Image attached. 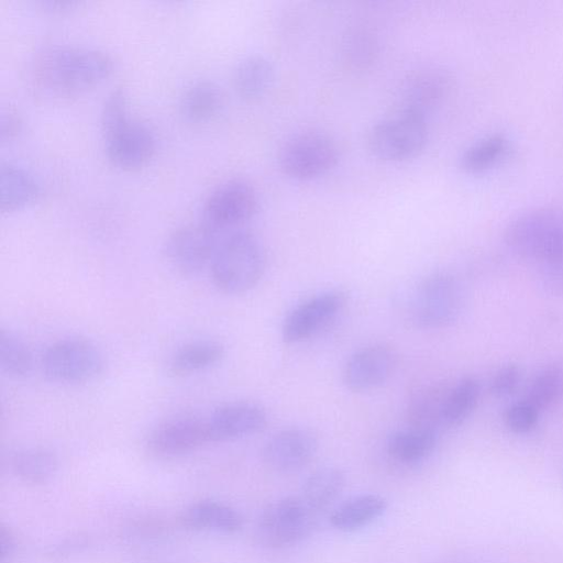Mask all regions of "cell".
<instances>
[{"mask_svg": "<svg viewBox=\"0 0 563 563\" xmlns=\"http://www.w3.org/2000/svg\"><path fill=\"white\" fill-rule=\"evenodd\" d=\"M448 388L428 386L417 389L410 397L406 416L410 427L434 430L441 424V415Z\"/></svg>", "mask_w": 563, "mask_h": 563, "instance_id": "cell-28", "label": "cell"}, {"mask_svg": "<svg viewBox=\"0 0 563 563\" xmlns=\"http://www.w3.org/2000/svg\"><path fill=\"white\" fill-rule=\"evenodd\" d=\"M0 366L4 374L13 378L26 376L33 367V355L27 344L4 329L0 332Z\"/></svg>", "mask_w": 563, "mask_h": 563, "instance_id": "cell-31", "label": "cell"}, {"mask_svg": "<svg viewBox=\"0 0 563 563\" xmlns=\"http://www.w3.org/2000/svg\"><path fill=\"white\" fill-rule=\"evenodd\" d=\"M317 450L318 440L310 430L290 427L276 432L266 441L262 459L272 471L289 473L308 465Z\"/></svg>", "mask_w": 563, "mask_h": 563, "instance_id": "cell-13", "label": "cell"}, {"mask_svg": "<svg viewBox=\"0 0 563 563\" xmlns=\"http://www.w3.org/2000/svg\"><path fill=\"white\" fill-rule=\"evenodd\" d=\"M210 443L206 419L181 417L157 426L148 435L147 449L162 457H175L190 453Z\"/></svg>", "mask_w": 563, "mask_h": 563, "instance_id": "cell-15", "label": "cell"}, {"mask_svg": "<svg viewBox=\"0 0 563 563\" xmlns=\"http://www.w3.org/2000/svg\"><path fill=\"white\" fill-rule=\"evenodd\" d=\"M340 156L335 140L323 132L308 131L288 140L278 154L284 175L296 180H311L328 174Z\"/></svg>", "mask_w": 563, "mask_h": 563, "instance_id": "cell-7", "label": "cell"}, {"mask_svg": "<svg viewBox=\"0 0 563 563\" xmlns=\"http://www.w3.org/2000/svg\"><path fill=\"white\" fill-rule=\"evenodd\" d=\"M463 307L459 280L450 273L437 272L421 279L410 295L408 317L422 329H440L452 324Z\"/></svg>", "mask_w": 563, "mask_h": 563, "instance_id": "cell-4", "label": "cell"}, {"mask_svg": "<svg viewBox=\"0 0 563 563\" xmlns=\"http://www.w3.org/2000/svg\"><path fill=\"white\" fill-rule=\"evenodd\" d=\"M12 472L29 484H44L58 470L57 455L44 446H26L14 451L10 459Z\"/></svg>", "mask_w": 563, "mask_h": 563, "instance_id": "cell-23", "label": "cell"}, {"mask_svg": "<svg viewBox=\"0 0 563 563\" xmlns=\"http://www.w3.org/2000/svg\"><path fill=\"white\" fill-rule=\"evenodd\" d=\"M507 148L508 140L504 134L486 135L464 150L460 166L467 172H481L501 158Z\"/></svg>", "mask_w": 563, "mask_h": 563, "instance_id": "cell-30", "label": "cell"}, {"mask_svg": "<svg viewBox=\"0 0 563 563\" xmlns=\"http://www.w3.org/2000/svg\"><path fill=\"white\" fill-rule=\"evenodd\" d=\"M427 119L400 111L374 124L366 136L368 151L385 162H404L418 156L428 142Z\"/></svg>", "mask_w": 563, "mask_h": 563, "instance_id": "cell-6", "label": "cell"}, {"mask_svg": "<svg viewBox=\"0 0 563 563\" xmlns=\"http://www.w3.org/2000/svg\"><path fill=\"white\" fill-rule=\"evenodd\" d=\"M479 394V383L471 376L461 378L448 388L442 407L441 424L456 427L463 423L475 409Z\"/></svg>", "mask_w": 563, "mask_h": 563, "instance_id": "cell-27", "label": "cell"}, {"mask_svg": "<svg viewBox=\"0 0 563 563\" xmlns=\"http://www.w3.org/2000/svg\"><path fill=\"white\" fill-rule=\"evenodd\" d=\"M387 506V500L378 494L357 495L335 507L329 522L339 531L353 532L383 516Z\"/></svg>", "mask_w": 563, "mask_h": 563, "instance_id": "cell-19", "label": "cell"}, {"mask_svg": "<svg viewBox=\"0 0 563 563\" xmlns=\"http://www.w3.org/2000/svg\"><path fill=\"white\" fill-rule=\"evenodd\" d=\"M397 367V354L388 345L373 344L355 351L343 369L345 386L354 393L374 390L393 376Z\"/></svg>", "mask_w": 563, "mask_h": 563, "instance_id": "cell-12", "label": "cell"}, {"mask_svg": "<svg viewBox=\"0 0 563 563\" xmlns=\"http://www.w3.org/2000/svg\"><path fill=\"white\" fill-rule=\"evenodd\" d=\"M319 515L300 495L283 497L261 512L256 525L257 539L274 550L294 547L313 532Z\"/></svg>", "mask_w": 563, "mask_h": 563, "instance_id": "cell-5", "label": "cell"}, {"mask_svg": "<svg viewBox=\"0 0 563 563\" xmlns=\"http://www.w3.org/2000/svg\"><path fill=\"white\" fill-rule=\"evenodd\" d=\"M129 120L125 91L120 87L112 89L106 96L100 112L103 135L114 131Z\"/></svg>", "mask_w": 563, "mask_h": 563, "instance_id": "cell-33", "label": "cell"}, {"mask_svg": "<svg viewBox=\"0 0 563 563\" xmlns=\"http://www.w3.org/2000/svg\"><path fill=\"white\" fill-rule=\"evenodd\" d=\"M437 445V431L409 427L393 433L387 453L395 461L411 464L428 457Z\"/></svg>", "mask_w": 563, "mask_h": 563, "instance_id": "cell-25", "label": "cell"}, {"mask_svg": "<svg viewBox=\"0 0 563 563\" xmlns=\"http://www.w3.org/2000/svg\"><path fill=\"white\" fill-rule=\"evenodd\" d=\"M224 352V346L214 340L188 342L172 354L168 371L174 376H187L203 372L221 362Z\"/></svg>", "mask_w": 563, "mask_h": 563, "instance_id": "cell-22", "label": "cell"}, {"mask_svg": "<svg viewBox=\"0 0 563 563\" xmlns=\"http://www.w3.org/2000/svg\"><path fill=\"white\" fill-rule=\"evenodd\" d=\"M22 130L20 114L11 108L4 109L0 118V139L2 142L14 139Z\"/></svg>", "mask_w": 563, "mask_h": 563, "instance_id": "cell-36", "label": "cell"}, {"mask_svg": "<svg viewBox=\"0 0 563 563\" xmlns=\"http://www.w3.org/2000/svg\"><path fill=\"white\" fill-rule=\"evenodd\" d=\"M104 136L109 161L122 169L144 166L155 151V137L143 123L129 120Z\"/></svg>", "mask_w": 563, "mask_h": 563, "instance_id": "cell-16", "label": "cell"}, {"mask_svg": "<svg viewBox=\"0 0 563 563\" xmlns=\"http://www.w3.org/2000/svg\"><path fill=\"white\" fill-rule=\"evenodd\" d=\"M539 409L528 400L514 402L505 412V423L515 433H527L538 423Z\"/></svg>", "mask_w": 563, "mask_h": 563, "instance_id": "cell-34", "label": "cell"}, {"mask_svg": "<svg viewBox=\"0 0 563 563\" xmlns=\"http://www.w3.org/2000/svg\"><path fill=\"white\" fill-rule=\"evenodd\" d=\"M505 242L520 257L541 268L563 265V210L536 207L512 218L505 229Z\"/></svg>", "mask_w": 563, "mask_h": 563, "instance_id": "cell-2", "label": "cell"}, {"mask_svg": "<svg viewBox=\"0 0 563 563\" xmlns=\"http://www.w3.org/2000/svg\"><path fill=\"white\" fill-rule=\"evenodd\" d=\"M450 87L448 75L434 67H424L409 73L400 86V111L427 119L445 97Z\"/></svg>", "mask_w": 563, "mask_h": 563, "instance_id": "cell-17", "label": "cell"}, {"mask_svg": "<svg viewBox=\"0 0 563 563\" xmlns=\"http://www.w3.org/2000/svg\"><path fill=\"white\" fill-rule=\"evenodd\" d=\"M266 269V252L256 235L236 230L222 238L210 264L214 286L239 295L257 285Z\"/></svg>", "mask_w": 563, "mask_h": 563, "instance_id": "cell-3", "label": "cell"}, {"mask_svg": "<svg viewBox=\"0 0 563 563\" xmlns=\"http://www.w3.org/2000/svg\"><path fill=\"white\" fill-rule=\"evenodd\" d=\"M563 397V367L556 364L542 368L531 380L526 400L539 410L548 408Z\"/></svg>", "mask_w": 563, "mask_h": 563, "instance_id": "cell-32", "label": "cell"}, {"mask_svg": "<svg viewBox=\"0 0 563 563\" xmlns=\"http://www.w3.org/2000/svg\"><path fill=\"white\" fill-rule=\"evenodd\" d=\"M257 208L256 191L249 183L227 180L207 197L202 208L203 223L218 231L238 227L250 220Z\"/></svg>", "mask_w": 563, "mask_h": 563, "instance_id": "cell-10", "label": "cell"}, {"mask_svg": "<svg viewBox=\"0 0 563 563\" xmlns=\"http://www.w3.org/2000/svg\"><path fill=\"white\" fill-rule=\"evenodd\" d=\"M275 79V69L269 59L253 54L243 58L234 69L233 86L240 98L255 101L264 97Z\"/></svg>", "mask_w": 563, "mask_h": 563, "instance_id": "cell-21", "label": "cell"}, {"mask_svg": "<svg viewBox=\"0 0 563 563\" xmlns=\"http://www.w3.org/2000/svg\"><path fill=\"white\" fill-rule=\"evenodd\" d=\"M519 380V367L512 363L504 365L493 376L489 384V391L497 398L507 397L517 389Z\"/></svg>", "mask_w": 563, "mask_h": 563, "instance_id": "cell-35", "label": "cell"}, {"mask_svg": "<svg viewBox=\"0 0 563 563\" xmlns=\"http://www.w3.org/2000/svg\"><path fill=\"white\" fill-rule=\"evenodd\" d=\"M210 442L236 440L265 429L268 416L253 401H232L217 407L206 419Z\"/></svg>", "mask_w": 563, "mask_h": 563, "instance_id": "cell-14", "label": "cell"}, {"mask_svg": "<svg viewBox=\"0 0 563 563\" xmlns=\"http://www.w3.org/2000/svg\"><path fill=\"white\" fill-rule=\"evenodd\" d=\"M16 550V539L14 533L10 528L1 526L0 529V552H1V562L4 563L9 561Z\"/></svg>", "mask_w": 563, "mask_h": 563, "instance_id": "cell-37", "label": "cell"}, {"mask_svg": "<svg viewBox=\"0 0 563 563\" xmlns=\"http://www.w3.org/2000/svg\"><path fill=\"white\" fill-rule=\"evenodd\" d=\"M222 96L219 88L209 80L191 84L180 98V112L192 123H201L212 119L220 110Z\"/></svg>", "mask_w": 563, "mask_h": 563, "instance_id": "cell-26", "label": "cell"}, {"mask_svg": "<svg viewBox=\"0 0 563 563\" xmlns=\"http://www.w3.org/2000/svg\"><path fill=\"white\" fill-rule=\"evenodd\" d=\"M47 377L65 384L85 383L103 369L104 360L98 346L82 338H65L48 345L42 354Z\"/></svg>", "mask_w": 563, "mask_h": 563, "instance_id": "cell-8", "label": "cell"}, {"mask_svg": "<svg viewBox=\"0 0 563 563\" xmlns=\"http://www.w3.org/2000/svg\"><path fill=\"white\" fill-rule=\"evenodd\" d=\"M112 58L87 46L47 47L31 64L34 88L47 97H69L91 88L109 76Z\"/></svg>", "mask_w": 563, "mask_h": 563, "instance_id": "cell-1", "label": "cell"}, {"mask_svg": "<svg viewBox=\"0 0 563 563\" xmlns=\"http://www.w3.org/2000/svg\"><path fill=\"white\" fill-rule=\"evenodd\" d=\"M40 184L34 175L13 163L0 166V208L3 212L21 209L40 196Z\"/></svg>", "mask_w": 563, "mask_h": 563, "instance_id": "cell-20", "label": "cell"}, {"mask_svg": "<svg viewBox=\"0 0 563 563\" xmlns=\"http://www.w3.org/2000/svg\"><path fill=\"white\" fill-rule=\"evenodd\" d=\"M218 233L205 223L179 227L165 241V256L180 274H197L210 266L221 240Z\"/></svg>", "mask_w": 563, "mask_h": 563, "instance_id": "cell-9", "label": "cell"}, {"mask_svg": "<svg viewBox=\"0 0 563 563\" xmlns=\"http://www.w3.org/2000/svg\"><path fill=\"white\" fill-rule=\"evenodd\" d=\"M345 303L346 295L341 290H329L306 299L285 318L283 340L287 343L308 340L333 320Z\"/></svg>", "mask_w": 563, "mask_h": 563, "instance_id": "cell-11", "label": "cell"}, {"mask_svg": "<svg viewBox=\"0 0 563 563\" xmlns=\"http://www.w3.org/2000/svg\"><path fill=\"white\" fill-rule=\"evenodd\" d=\"M180 521L184 527L199 531L234 533L243 527V517L236 509L216 500H201L190 505L181 514Z\"/></svg>", "mask_w": 563, "mask_h": 563, "instance_id": "cell-18", "label": "cell"}, {"mask_svg": "<svg viewBox=\"0 0 563 563\" xmlns=\"http://www.w3.org/2000/svg\"><path fill=\"white\" fill-rule=\"evenodd\" d=\"M378 52L375 34L364 25L351 27L343 36L342 58L344 64L353 70L369 68L376 60Z\"/></svg>", "mask_w": 563, "mask_h": 563, "instance_id": "cell-29", "label": "cell"}, {"mask_svg": "<svg viewBox=\"0 0 563 563\" xmlns=\"http://www.w3.org/2000/svg\"><path fill=\"white\" fill-rule=\"evenodd\" d=\"M345 482V474L342 470L333 466L322 467L306 478L300 496L311 508L321 514L339 498Z\"/></svg>", "mask_w": 563, "mask_h": 563, "instance_id": "cell-24", "label": "cell"}]
</instances>
